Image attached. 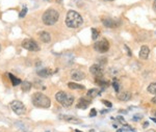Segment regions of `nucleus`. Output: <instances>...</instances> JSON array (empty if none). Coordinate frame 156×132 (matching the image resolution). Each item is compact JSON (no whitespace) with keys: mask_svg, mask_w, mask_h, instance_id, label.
I'll return each instance as SVG.
<instances>
[{"mask_svg":"<svg viewBox=\"0 0 156 132\" xmlns=\"http://www.w3.org/2000/svg\"><path fill=\"white\" fill-rule=\"evenodd\" d=\"M66 24L70 28H78L83 24V19L75 11H69L66 17Z\"/></svg>","mask_w":156,"mask_h":132,"instance_id":"f257e3e1","label":"nucleus"},{"mask_svg":"<svg viewBox=\"0 0 156 132\" xmlns=\"http://www.w3.org/2000/svg\"><path fill=\"white\" fill-rule=\"evenodd\" d=\"M31 101H32L33 105L40 108H49L51 105L50 99L42 93L33 94L32 97H31Z\"/></svg>","mask_w":156,"mask_h":132,"instance_id":"f03ea898","label":"nucleus"},{"mask_svg":"<svg viewBox=\"0 0 156 132\" xmlns=\"http://www.w3.org/2000/svg\"><path fill=\"white\" fill-rule=\"evenodd\" d=\"M58 18H59V14H58V12H56L55 9H47L45 13H44V15H43V23L45 25H48V26H50V25H53L55 24L57 22V20H58Z\"/></svg>","mask_w":156,"mask_h":132,"instance_id":"7ed1b4c3","label":"nucleus"},{"mask_svg":"<svg viewBox=\"0 0 156 132\" xmlns=\"http://www.w3.org/2000/svg\"><path fill=\"white\" fill-rule=\"evenodd\" d=\"M11 108L12 110L17 114L18 116H22V114H25L26 111V108H25L24 104L21 102V101H18V100H15V101H12L11 102Z\"/></svg>","mask_w":156,"mask_h":132,"instance_id":"20e7f679","label":"nucleus"},{"mask_svg":"<svg viewBox=\"0 0 156 132\" xmlns=\"http://www.w3.org/2000/svg\"><path fill=\"white\" fill-rule=\"evenodd\" d=\"M94 49H95L97 52L105 53V52H107L108 49H109V43H108V41L106 39H102L101 41H99V42L95 43Z\"/></svg>","mask_w":156,"mask_h":132,"instance_id":"39448f33","label":"nucleus"},{"mask_svg":"<svg viewBox=\"0 0 156 132\" xmlns=\"http://www.w3.org/2000/svg\"><path fill=\"white\" fill-rule=\"evenodd\" d=\"M22 47H23L24 49L29 50V51H36V52L40 50L39 45H38L34 41H32V40H24V41L22 42Z\"/></svg>","mask_w":156,"mask_h":132,"instance_id":"423d86ee","label":"nucleus"},{"mask_svg":"<svg viewBox=\"0 0 156 132\" xmlns=\"http://www.w3.org/2000/svg\"><path fill=\"white\" fill-rule=\"evenodd\" d=\"M90 72L93 74L96 78H102L103 76V68L100 65H93L90 68Z\"/></svg>","mask_w":156,"mask_h":132,"instance_id":"0eeeda50","label":"nucleus"},{"mask_svg":"<svg viewBox=\"0 0 156 132\" xmlns=\"http://www.w3.org/2000/svg\"><path fill=\"white\" fill-rule=\"evenodd\" d=\"M102 23L105 27H108V28H114V27L119 26L118 22L116 21V20H112V19H110V18H103Z\"/></svg>","mask_w":156,"mask_h":132,"instance_id":"6e6552de","label":"nucleus"},{"mask_svg":"<svg viewBox=\"0 0 156 132\" xmlns=\"http://www.w3.org/2000/svg\"><path fill=\"white\" fill-rule=\"evenodd\" d=\"M60 119L65 120L68 123L71 124H81V120L77 119V117H73V116H60Z\"/></svg>","mask_w":156,"mask_h":132,"instance_id":"1a4fd4ad","label":"nucleus"},{"mask_svg":"<svg viewBox=\"0 0 156 132\" xmlns=\"http://www.w3.org/2000/svg\"><path fill=\"white\" fill-rule=\"evenodd\" d=\"M71 77H72L73 80L80 81V80H82L84 77H85V75H84L83 72H81V71H79V70H76V71H73V72H72V75H71Z\"/></svg>","mask_w":156,"mask_h":132,"instance_id":"9d476101","label":"nucleus"},{"mask_svg":"<svg viewBox=\"0 0 156 132\" xmlns=\"http://www.w3.org/2000/svg\"><path fill=\"white\" fill-rule=\"evenodd\" d=\"M150 53V49L148 48V46H143L139 51V58L141 59H147Z\"/></svg>","mask_w":156,"mask_h":132,"instance_id":"9b49d317","label":"nucleus"},{"mask_svg":"<svg viewBox=\"0 0 156 132\" xmlns=\"http://www.w3.org/2000/svg\"><path fill=\"white\" fill-rule=\"evenodd\" d=\"M90 103H91V101H89V100H85V99H83V98H80V99H79V102L77 103V107L81 108V109H85L87 106L90 105Z\"/></svg>","mask_w":156,"mask_h":132,"instance_id":"f8f14e48","label":"nucleus"},{"mask_svg":"<svg viewBox=\"0 0 156 132\" xmlns=\"http://www.w3.org/2000/svg\"><path fill=\"white\" fill-rule=\"evenodd\" d=\"M67 97H68V94L67 93H65V92H58V93H56V95H55V99H56L57 102L63 103Z\"/></svg>","mask_w":156,"mask_h":132,"instance_id":"ddd939ff","label":"nucleus"},{"mask_svg":"<svg viewBox=\"0 0 156 132\" xmlns=\"http://www.w3.org/2000/svg\"><path fill=\"white\" fill-rule=\"evenodd\" d=\"M40 39L42 40L44 43H50L51 36H50L49 32H47V31H42V32L40 33Z\"/></svg>","mask_w":156,"mask_h":132,"instance_id":"4468645a","label":"nucleus"},{"mask_svg":"<svg viewBox=\"0 0 156 132\" xmlns=\"http://www.w3.org/2000/svg\"><path fill=\"white\" fill-rule=\"evenodd\" d=\"M118 98L121 100V101H128V100L131 99V94L129 92H123L118 95Z\"/></svg>","mask_w":156,"mask_h":132,"instance_id":"2eb2a0df","label":"nucleus"},{"mask_svg":"<svg viewBox=\"0 0 156 132\" xmlns=\"http://www.w3.org/2000/svg\"><path fill=\"white\" fill-rule=\"evenodd\" d=\"M73 102H74V97L71 96V95H68V97L65 99V101L61 104L63 105V107H69V106L72 105Z\"/></svg>","mask_w":156,"mask_h":132,"instance_id":"dca6fc26","label":"nucleus"},{"mask_svg":"<svg viewBox=\"0 0 156 132\" xmlns=\"http://www.w3.org/2000/svg\"><path fill=\"white\" fill-rule=\"evenodd\" d=\"M38 74H39L40 77L47 78V77H49V76L51 75V71H50L49 69H42V70H40L39 72H38Z\"/></svg>","mask_w":156,"mask_h":132,"instance_id":"f3484780","label":"nucleus"},{"mask_svg":"<svg viewBox=\"0 0 156 132\" xmlns=\"http://www.w3.org/2000/svg\"><path fill=\"white\" fill-rule=\"evenodd\" d=\"M7 75H9V79H11V81H12V84H13V85H19V84L22 83V81L20 80L19 78H17L16 76L13 75L12 73H7Z\"/></svg>","mask_w":156,"mask_h":132,"instance_id":"a211bd4d","label":"nucleus"},{"mask_svg":"<svg viewBox=\"0 0 156 132\" xmlns=\"http://www.w3.org/2000/svg\"><path fill=\"white\" fill-rule=\"evenodd\" d=\"M101 94V92H100L99 90H97V88H92V90H90L89 92H87V97H90V98H96V97H98Z\"/></svg>","mask_w":156,"mask_h":132,"instance_id":"6ab92c4d","label":"nucleus"},{"mask_svg":"<svg viewBox=\"0 0 156 132\" xmlns=\"http://www.w3.org/2000/svg\"><path fill=\"white\" fill-rule=\"evenodd\" d=\"M68 86H69L71 90H84V85L75 83V82H69Z\"/></svg>","mask_w":156,"mask_h":132,"instance_id":"aec40b11","label":"nucleus"},{"mask_svg":"<svg viewBox=\"0 0 156 132\" xmlns=\"http://www.w3.org/2000/svg\"><path fill=\"white\" fill-rule=\"evenodd\" d=\"M31 83H30L29 81H24V82H22L21 83V88L22 90H24V92H28V90L31 88Z\"/></svg>","mask_w":156,"mask_h":132,"instance_id":"412c9836","label":"nucleus"},{"mask_svg":"<svg viewBox=\"0 0 156 132\" xmlns=\"http://www.w3.org/2000/svg\"><path fill=\"white\" fill-rule=\"evenodd\" d=\"M148 92L150 94L156 95V83H151L150 85L148 86Z\"/></svg>","mask_w":156,"mask_h":132,"instance_id":"4be33fe9","label":"nucleus"},{"mask_svg":"<svg viewBox=\"0 0 156 132\" xmlns=\"http://www.w3.org/2000/svg\"><path fill=\"white\" fill-rule=\"evenodd\" d=\"M98 36H99V31L96 28H92V39L95 41L98 39Z\"/></svg>","mask_w":156,"mask_h":132,"instance_id":"5701e85b","label":"nucleus"},{"mask_svg":"<svg viewBox=\"0 0 156 132\" xmlns=\"http://www.w3.org/2000/svg\"><path fill=\"white\" fill-rule=\"evenodd\" d=\"M96 83L98 84V85H100V86H106V85H107V82L101 78H96Z\"/></svg>","mask_w":156,"mask_h":132,"instance_id":"b1692460","label":"nucleus"},{"mask_svg":"<svg viewBox=\"0 0 156 132\" xmlns=\"http://www.w3.org/2000/svg\"><path fill=\"white\" fill-rule=\"evenodd\" d=\"M112 85H114V90L116 92H119V90H120V85H119V82H118V80H116L114 79V82H112Z\"/></svg>","mask_w":156,"mask_h":132,"instance_id":"393cba45","label":"nucleus"},{"mask_svg":"<svg viewBox=\"0 0 156 132\" xmlns=\"http://www.w3.org/2000/svg\"><path fill=\"white\" fill-rule=\"evenodd\" d=\"M26 13H27V7H23V9L21 11L20 15H19V17H20V18H24L25 15H26Z\"/></svg>","mask_w":156,"mask_h":132,"instance_id":"a878e982","label":"nucleus"},{"mask_svg":"<svg viewBox=\"0 0 156 132\" xmlns=\"http://www.w3.org/2000/svg\"><path fill=\"white\" fill-rule=\"evenodd\" d=\"M102 103L104 104V105L107 106V107H111V106H112V104H111L110 102H108V101H106V100H102Z\"/></svg>","mask_w":156,"mask_h":132,"instance_id":"bb28decb","label":"nucleus"},{"mask_svg":"<svg viewBox=\"0 0 156 132\" xmlns=\"http://www.w3.org/2000/svg\"><path fill=\"white\" fill-rule=\"evenodd\" d=\"M97 116V110L96 109H92L90 112V117H96Z\"/></svg>","mask_w":156,"mask_h":132,"instance_id":"cd10ccee","label":"nucleus"},{"mask_svg":"<svg viewBox=\"0 0 156 132\" xmlns=\"http://www.w3.org/2000/svg\"><path fill=\"white\" fill-rule=\"evenodd\" d=\"M139 119H141V116H139V114H137L136 117H133V121H137V120H139Z\"/></svg>","mask_w":156,"mask_h":132,"instance_id":"c85d7f7f","label":"nucleus"},{"mask_svg":"<svg viewBox=\"0 0 156 132\" xmlns=\"http://www.w3.org/2000/svg\"><path fill=\"white\" fill-rule=\"evenodd\" d=\"M153 9L156 12V0H154V2H153Z\"/></svg>","mask_w":156,"mask_h":132,"instance_id":"c756f323","label":"nucleus"},{"mask_svg":"<svg viewBox=\"0 0 156 132\" xmlns=\"http://www.w3.org/2000/svg\"><path fill=\"white\" fill-rule=\"evenodd\" d=\"M152 103H154V104H156V96L154 97L153 99H152Z\"/></svg>","mask_w":156,"mask_h":132,"instance_id":"7c9ffc66","label":"nucleus"},{"mask_svg":"<svg viewBox=\"0 0 156 132\" xmlns=\"http://www.w3.org/2000/svg\"><path fill=\"white\" fill-rule=\"evenodd\" d=\"M148 124H149L148 122H145V123H144V127H145V128H146V127H148Z\"/></svg>","mask_w":156,"mask_h":132,"instance_id":"2f4dec72","label":"nucleus"},{"mask_svg":"<svg viewBox=\"0 0 156 132\" xmlns=\"http://www.w3.org/2000/svg\"><path fill=\"white\" fill-rule=\"evenodd\" d=\"M151 120H152V121H154V122H156V119H153V117H152V119H151Z\"/></svg>","mask_w":156,"mask_h":132,"instance_id":"473e14b6","label":"nucleus"},{"mask_svg":"<svg viewBox=\"0 0 156 132\" xmlns=\"http://www.w3.org/2000/svg\"><path fill=\"white\" fill-rule=\"evenodd\" d=\"M75 132H81L80 130H75Z\"/></svg>","mask_w":156,"mask_h":132,"instance_id":"72a5a7b5","label":"nucleus"},{"mask_svg":"<svg viewBox=\"0 0 156 132\" xmlns=\"http://www.w3.org/2000/svg\"><path fill=\"white\" fill-rule=\"evenodd\" d=\"M118 132H122V130H118Z\"/></svg>","mask_w":156,"mask_h":132,"instance_id":"f704fd0d","label":"nucleus"},{"mask_svg":"<svg viewBox=\"0 0 156 132\" xmlns=\"http://www.w3.org/2000/svg\"><path fill=\"white\" fill-rule=\"evenodd\" d=\"M90 132H95V131H94V130H91V131Z\"/></svg>","mask_w":156,"mask_h":132,"instance_id":"c9c22d12","label":"nucleus"},{"mask_svg":"<svg viewBox=\"0 0 156 132\" xmlns=\"http://www.w3.org/2000/svg\"><path fill=\"white\" fill-rule=\"evenodd\" d=\"M107 1H114V0H107Z\"/></svg>","mask_w":156,"mask_h":132,"instance_id":"e433bc0d","label":"nucleus"},{"mask_svg":"<svg viewBox=\"0 0 156 132\" xmlns=\"http://www.w3.org/2000/svg\"><path fill=\"white\" fill-rule=\"evenodd\" d=\"M0 51H1V46H0Z\"/></svg>","mask_w":156,"mask_h":132,"instance_id":"4c0bfd02","label":"nucleus"}]
</instances>
